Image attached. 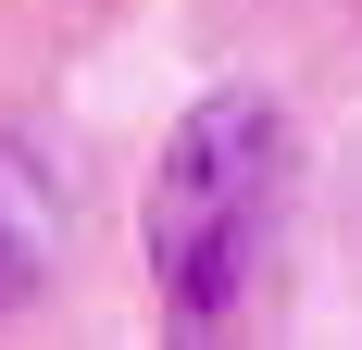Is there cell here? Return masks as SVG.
I'll return each mask as SVG.
<instances>
[{
    "instance_id": "obj_1",
    "label": "cell",
    "mask_w": 362,
    "mask_h": 350,
    "mask_svg": "<svg viewBox=\"0 0 362 350\" xmlns=\"http://www.w3.org/2000/svg\"><path fill=\"white\" fill-rule=\"evenodd\" d=\"M288 113L262 88H200L175 113V138L138 188V250H150V300L175 338H225V325L262 300L275 276V238H288Z\"/></svg>"
},
{
    "instance_id": "obj_2",
    "label": "cell",
    "mask_w": 362,
    "mask_h": 350,
    "mask_svg": "<svg viewBox=\"0 0 362 350\" xmlns=\"http://www.w3.org/2000/svg\"><path fill=\"white\" fill-rule=\"evenodd\" d=\"M50 250H63V188L25 138H0V313H25L50 288Z\"/></svg>"
}]
</instances>
